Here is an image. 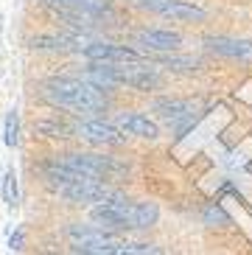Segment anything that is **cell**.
Wrapping results in <instances>:
<instances>
[{"label":"cell","instance_id":"12","mask_svg":"<svg viewBox=\"0 0 252 255\" xmlns=\"http://www.w3.org/2000/svg\"><path fill=\"white\" fill-rule=\"evenodd\" d=\"M48 3L56 6L59 11L82 17V20H98V17L110 14V6H107L104 0H48Z\"/></svg>","mask_w":252,"mask_h":255},{"label":"cell","instance_id":"20","mask_svg":"<svg viewBox=\"0 0 252 255\" xmlns=\"http://www.w3.org/2000/svg\"><path fill=\"white\" fill-rule=\"evenodd\" d=\"M22 241H25V233H22V230H17L14 236L8 239V247H11V250H22Z\"/></svg>","mask_w":252,"mask_h":255},{"label":"cell","instance_id":"1","mask_svg":"<svg viewBox=\"0 0 252 255\" xmlns=\"http://www.w3.org/2000/svg\"><path fill=\"white\" fill-rule=\"evenodd\" d=\"M42 98L56 110H67V113H79V115H93L110 110L107 90L96 87L84 76H53L42 84Z\"/></svg>","mask_w":252,"mask_h":255},{"label":"cell","instance_id":"2","mask_svg":"<svg viewBox=\"0 0 252 255\" xmlns=\"http://www.w3.org/2000/svg\"><path fill=\"white\" fill-rule=\"evenodd\" d=\"M93 225L101 230L121 233V230H148L160 222V205L157 202H132L126 196L115 194L107 202L90 210Z\"/></svg>","mask_w":252,"mask_h":255},{"label":"cell","instance_id":"5","mask_svg":"<svg viewBox=\"0 0 252 255\" xmlns=\"http://www.w3.org/2000/svg\"><path fill=\"white\" fill-rule=\"evenodd\" d=\"M56 194L62 196V199H67V202L73 205H101L107 202L110 196H115L118 191L110 185V182H101V180H90V177H79V180L67 182L65 188H59Z\"/></svg>","mask_w":252,"mask_h":255},{"label":"cell","instance_id":"9","mask_svg":"<svg viewBox=\"0 0 252 255\" xmlns=\"http://www.w3.org/2000/svg\"><path fill=\"white\" fill-rule=\"evenodd\" d=\"M151 110L163 121L174 124V127H185L193 121V113H196V101L191 98H174V96H163L151 101Z\"/></svg>","mask_w":252,"mask_h":255},{"label":"cell","instance_id":"11","mask_svg":"<svg viewBox=\"0 0 252 255\" xmlns=\"http://www.w3.org/2000/svg\"><path fill=\"white\" fill-rule=\"evenodd\" d=\"M73 253L76 255H163V250L157 247V244L118 239L115 244H107V247H79Z\"/></svg>","mask_w":252,"mask_h":255},{"label":"cell","instance_id":"19","mask_svg":"<svg viewBox=\"0 0 252 255\" xmlns=\"http://www.w3.org/2000/svg\"><path fill=\"white\" fill-rule=\"evenodd\" d=\"M216 222H219V225H230V216H227L219 205H210V208L205 210V225H216Z\"/></svg>","mask_w":252,"mask_h":255},{"label":"cell","instance_id":"13","mask_svg":"<svg viewBox=\"0 0 252 255\" xmlns=\"http://www.w3.org/2000/svg\"><path fill=\"white\" fill-rule=\"evenodd\" d=\"M205 48L227 59H252V39H236V37H208Z\"/></svg>","mask_w":252,"mask_h":255},{"label":"cell","instance_id":"17","mask_svg":"<svg viewBox=\"0 0 252 255\" xmlns=\"http://www.w3.org/2000/svg\"><path fill=\"white\" fill-rule=\"evenodd\" d=\"M3 143L6 146H17L20 143V115L17 110H8L6 121H3Z\"/></svg>","mask_w":252,"mask_h":255},{"label":"cell","instance_id":"14","mask_svg":"<svg viewBox=\"0 0 252 255\" xmlns=\"http://www.w3.org/2000/svg\"><path fill=\"white\" fill-rule=\"evenodd\" d=\"M31 48L34 51H73L76 45V39L73 37H56V34H39V37L31 39Z\"/></svg>","mask_w":252,"mask_h":255},{"label":"cell","instance_id":"3","mask_svg":"<svg viewBox=\"0 0 252 255\" xmlns=\"http://www.w3.org/2000/svg\"><path fill=\"white\" fill-rule=\"evenodd\" d=\"M53 160L62 163L67 171H73L76 177H90V180L101 182H115L129 174V165L121 163L118 157L96 154V151H65V154H56Z\"/></svg>","mask_w":252,"mask_h":255},{"label":"cell","instance_id":"15","mask_svg":"<svg viewBox=\"0 0 252 255\" xmlns=\"http://www.w3.org/2000/svg\"><path fill=\"white\" fill-rule=\"evenodd\" d=\"M154 65L157 68H165V70H182V73H193V70L202 68L199 59H193V56H177V53H163V56H157Z\"/></svg>","mask_w":252,"mask_h":255},{"label":"cell","instance_id":"16","mask_svg":"<svg viewBox=\"0 0 252 255\" xmlns=\"http://www.w3.org/2000/svg\"><path fill=\"white\" fill-rule=\"evenodd\" d=\"M37 129L42 132L45 137H70V135H76V127H70V124L62 121L59 115H51V118L39 121Z\"/></svg>","mask_w":252,"mask_h":255},{"label":"cell","instance_id":"10","mask_svg":"<svg viewBox=\"0 0 252 255\" xmlns=\"http://www.w3.org/2000/svg\"><path fill=\"white\" fill-rule=\"evenodd\" d=\"M112 124H115L124 135H134V137H143V140H157V137H160V127H157L148 115L134 113V110H121Z\"/></svg>","mask_w":252,"mask_h":255},{"label":"cell","instance_id":"18","mask_svg":"<svg viewBox=\"0 0 252 255\" xmlns=\"http://www.w3.org/2000/svg\"><path fill=\"white\" fill-rule=\"evenodd\" d=\"M17 199H20V185H17V174L6 171V180H3V202L8 208H17Z\"/></svg>","mask_w":252,"mask_h":255},{"label":"cell","instance_id":"6","mask_svg":"<svg viewBox=\"0 0 252 255\" xmlns=\"http://www.w3.org/2000/svg\"><path fill=\"white\" fill-rule=\"evenodd\" d=\"M140 6L165 17V20H177V23H202L208 20V11L191 0H140Z\"/></svg>","mask_w":252,"mask_h":255},{"label":"cell","instance_id":"4","mask_svg":"<svg viewBox=\"0 0 252 255\" xmlns=\"http://www.w3.org/2000/svg\"><path fill=\"white\" fill-rule=\"evenodd\" d=\"M185 37L179 31L171 28H140L132 34V45H137V51L143 56H163V53H177L182 48Z\"/></svg>","mask_w":252,"mask_h":255},{"label":"cell","instance_id":"8","mask_svg":"<svg viewBox=\"0 0 252 255\" xmlns=\"http://www.w3.org/2000/svg\"><path fill=\"white\" fill-rule=\"evenodd\" d=\"M82 56L87 62H98V65H124V62H143L140 51L126 45H115V42H104V39H96V42H87L82 48Z\"/></svg>","mask_w":252,"mask_h":255},{"label":"cell","instance_id":"7","mask_svg":"<svg viewBox=\"0 0 252 255\" xmlns=\"http://www.w3.org/2000/svg\"><path fill=\"white\" fill-rule=\"evenodd\" d=\"M76 137H82L90 146H124L126 135L121 132L112 121L104 118H87L76 124Z\"/></svg>","mask_w":252,"mask_h":255}]
</instances>
